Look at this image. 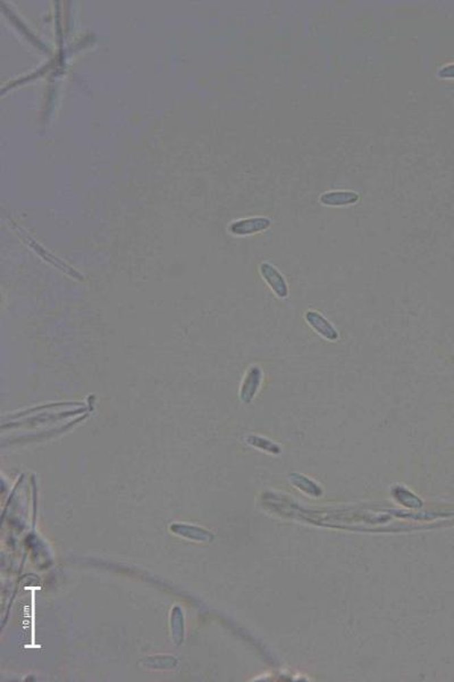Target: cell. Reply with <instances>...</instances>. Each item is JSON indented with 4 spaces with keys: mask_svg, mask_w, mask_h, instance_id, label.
<instances>
[{
    "mask_svg": "<svg viewBox=\"0 0 454 682\" xmlns=\"http://www.w3.org/2000/svg\"><path fill=\"white\" fill-rule=\"evenodd\" d=\"M436 74H438V78H440V79L454 80V63L442 66Z\"/></svg>",
    "mask_w": 454,
    "mask_h": 682,
    "instance_id": "cell-7",
    "label": "cell"
},
{
    "mask_svg": "<svg viewBox=\"0 0 454 682\" xmlns=\"http://www.w3.org/2000/svg\"><path fill=\"white\" fill-rule=\"evenodd\" d=\"M304 320L307 322L308 325L311 329H314L315 332L323 337L325 340L335 342L340 339L339 330L321 313L314 311V309H309L304 313Z\"/></svg>",
    "mask_w": 454,
    "mask_h": 682,
    "instance_id": "cell-3",
    "label": "cell"
},
{
    "mask_svg": "<svg viewBox=\"0 0 454 682\" xmlns=\"http://www.w3.org/2000/svg\"><path fill=\"white\" fill-rule=\"evenodd\" d=\"M264 372L258 365H251L245 372L240 388V399L243 404H250L255 399L262 387Z\"/></svg>",
    "mask_w": 454,
    "mask_h": 682,
    "instance_id": "cell-2",
    "label": "cell"
},
{
    "mask_svg": "<svg viewBox=\"0 0 454 682\" xmlns=\"http://www.w3.org/2000/svg\"><path fill=\"white\" fill-rule=\"evenodd\" d=\"M259 273L276 297L280 299L288 298L290 295L288 281L276 266L269 262H262L259 265Z\"/></svg>",
    "mask_w": 454,
    "mask_h": 682,
    "instance_id": "cell-1",
    "label": "cell"
},
{
    "mask_svg": "<svg viewBox=\"0 0 454 682\" xmlns=\"http://www.w3.org/2000/svg\"><path fill=\"white\" fill-rule=\"evenodd\" d=\"M249 441L253 445V446L259 447L264 450H268V452H271V453H280V447L276 445V443H271V440L265 439V438H260V437H251Z\"/></svg>",
    "mask_w": 454,
    "mask_h": 682,
    "instance_id": "cell-6",
    "label": "cell"
},
{
    "mask_svg": "<svg viewBox=\"0 0 454 682\" xmlns=\"http://www.w3.org/2000/svg\"><path fill=\"white\" fill-rule=\"evenodd\" d=\"M360 199V195L356 191L351 190H333L327 191L321 195L319 201L324 206L342 207L350 206L353 204L358 203Z\"/></svg>",
    "mask_w": 454,
    "mask_h": 682,
    "instance_id": "cell-5",
    "label": "cell"
},
{
    "mask_svg": "<svg viewBox=\"0 0 454 682\" xmlns=\"http://www.w3.org/2000/svg\"><path fill=\"white\" fill-rule=\"evenodd\" d=\"M271 226V221L268 217H250L233 222L229 227V232L236 236H250L266 231Z\"/></svg>",
    "mask_w": 454,
    "mask_h": 682,
    "instance_id": "cell-4",
    "label": "cell"
}]
</instances>
